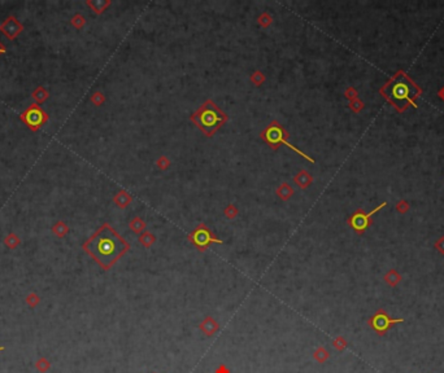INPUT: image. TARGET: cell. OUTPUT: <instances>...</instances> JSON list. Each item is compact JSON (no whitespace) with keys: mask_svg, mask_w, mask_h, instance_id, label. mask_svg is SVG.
Here are the masks:
<instances>
[{"mask_svg":"<svg viewBox=\"0 0 444 373\" xmlns=\"http://www.w3.org/2000/svg\"><path fill=\"white\" fill-rule=\"evenodd\" d=\"M83 248L103 268L108 269L128 251L129 244L109 224H104Z\"/></svg>","mask_w":444,"mask_h":373,"instance_id":"cell-1","label":"cell"},{"mask_svg":"<svg viewBox=\"0 0 444 373\" xmlns=\"http://www.w3.org/2000/svg\"><path fill=\"white\" fill-rule=\"evenodd\" d=\"M191 121L205 136L211 138L221 126L226 124L228 116L214 104V101L207 100L193 112Z\"/></svg>","mask_w":444,"mask_h":373,"instance_id":"cell-2","label":"cell"},{"mask_svg":"<svg viewBox=\"0 0 444 373\" xmlns=\"http://www.w3.org/2000/svg\"><path fill=\"white\" fill-rule=\"evenodd\" d=\"M416 92H417V89L403 75H398L385 89L386 96L392 103H396V105L403 104V103H409V104L414 105L412 97L417 95ZM414 108H416V105H414Z\"/></svg>","mask_w":444,"mask_h":373,"instance_id":"cell-3","label":"cell"},{"mask_svg":"<svg viewBox=\"0 0 444 373\" xmlns=\"http://www.w3.org/2000/svg\"><path fill=\"white\" fill-rule=\"evenodd\" d=\"M261 138H263V140L267 142L268 145L270 146L271 149H277L281 144H285V145L289 146L290 149H292L294 152H296L299 156H301L303 158H307L309 162H314V160H312V158L309 157V156H307V154L303 153L301 150L297 149L296 146L291 145L290 142H289V140H287V139H289V135H287V132L285 131V128H283V127L281 126L277 121H273V122H271V124L263 131Z\"/></svg>","mask_w":444,"mask_h":373,"instance_id":"cell-4","label":"cell"},{"mask_svg":"<svg viewBox=\"0 0 444 373\" xmlns=\"http://www.w3.org/2000/svg\"><path fill=\"white\" fill-rule=\"evenodd\" d=\"M190 241L199 250H205L212 243L222 244V240L217 239L205 224H200L199 227L193 230V233L190 235Z\"/></svg>","mask_w":444,"mask_h":373,"instance_id":"cell-5","label":"cell"},{"mask_svg":"<svg viewBox=\"0 0 444 373\" xmlns=\"http://www.w3.org/2000/svg\"><path fill=\"white\" fill-rule=\"evenodd\" d=\"M403 321H404V319H391L386 312L382 311V310H379V311L375 312V315L371 318L369 324H370V327L373 328L378 335H385L392 325H395V324L398 323H403Z\"/></svg>","mask_w":444,"mask_h":373,"instance_id":"cell-6","label":"cell"},{"mask_svg":"<svg viewBox=\"0 0 444 373\" xmlns=\"http://www.w3.org/2000/svg\"><path fill=\"white\" fill-rule=\"evenodd\" d=\"M385 205H386V202H383L382 205H379L378 208H375L374 210L369 213V214H365V213L361 212V210L356 212L355 214L351 216V219H349V224H351V227L353 228L356 232L363 233V232L365 231L369 226H370V216H373L375 213L379 212V210H381Z\"/></svg>","mask_w":444,"mask_h":373,"instance_id":"cell-7","label":"cell"},{"mask_svg":"<svg viewBox=\"0 0 444 373\" xmlns=\"http://www.w3.org/2000/svg\"><path fill=\"white\" fill-rule=\"evenodd\" d=\"M22 120L26 122L27 126L35 130L46 122L47 116L42 109L38 108L37 105H33V107H30V109H27L26 112L23 113Z\"/></svg>","mask_w":444,"mask_h":373,"instance_id":"cell-8","label":"cell"},{"mask_svg":"<svg viewBox=\"0 0 444 373\" xmlns=\"http://www.w3.org/2000/svg\"><path fill=\"white\" fill-rule=\"evenodd\" d=\"M1 30H3V33L7 35L8 38H15L16 35L19 34V33H21L22 26H21L13 17H11V18H8L7 21L1 25Z\"/></svg>","mask_w":444,"mask_h":373,"instance_id":"cell-9","label":"cell"},{"mask_svg":"<svg viewBox=\"0 0 444 373\" xmlns=\"http://www.w3.org/2000/svg\"><path fill=\"white\" fill-rule=\"evenodd\" d=\"M386 280L388 281L391 285H396L399 283V280H400V276H399L396 271H391V272L386 276Z\"/></svg>","mask_w":444,"mask_h":373,"instance_id":"cell-10","label":"cell"},{"mask_svg":"<svg viewBox=\"0 0 444 373\" xmlns=\"http://www.w3.org/2000/svg\"><path fill=\"white\" fill-rule=\"evenodd\" d=\"M34 96H35V97H37V99H38V100H40V101H42V100H43V99H44V97H46V96H47V93H46V92H44V91H43V89H38V91H37V92H35V93H34Z\"/></svg>","mask_w":444,"mask_h":373,"instance_id":"cell-11","label":"cell"},{"mask_svg":"<svg viewBox=\"0 0 444 373\" xmlns=\"http://www.w3.org/2000/svg\"><path fill=\"white\" fill-rule=\"evenodd\" d=\"M437 247L439 248V250H441L442 253H444V239H442L441 241L437 244Z\"/></svg>","mask_w":444,"mask_h":373,"instance_id":"cell-12","label":"cell"},{"mask_svg":"<svg viewBox=\"0 0 444 373\" xmlns=\"http://www.w3.org/2000/svg\"><path fill=\"white\" fill-rule=\"evenodd\" d=\"M4 51H5V50H4V47H3V46H0V53H3Z\"/></svg>","mask_w":444,"mask_h":373,"instance_id":"cell-13","label":"cell"},{"mask_svg":"<svg viewBox=\"0 0 444 373\" xmlns=\"http://www.w3.org/2000/svg\"><path fill=\"white\" fill-rule=\"evenodd\" d=\"M0 350H3V347H0Z\"/></svg>","mask_w":444,"mask_h":373,"instance_id":"cell-14","label":"cell"}]
</instances>
